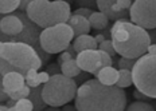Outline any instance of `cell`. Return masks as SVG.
Listing matches in <instances>:
<instances>
[{
	"instance_id": "cell-1",
	"label": "cell",
	"mask_w": 156,
	"mask_h": 111,
	"mask_svg": "<svg viewBox=\"0 0 156 111\" xmlns=\"http://www.w3.org/2000/svg\"><path fill=\"white\" fill-rule=\"evenodd\" d=\"M126 94L119 86H108L98 79H89L78 87L76 110L78 111H124Z\"/></svg>"
},
{
	"instance_id": "cell-2",
	"label": "cell",
	"mask_w": 156,
	"mask_h": 111,
	"mask_svg": "<svg viewBox=\"0 0 156 111\" xmlns=\"http://www.w3.org/2000/svg\"><path fill=\"white\" fill-rule=\"evenodd\" d=\"M110 38L117 54L131 59H139L147 54L151 44V35L147 30L124 18L116 20L112 25Z\"/></svg>"
},
{
	"instance_id": "cell-3",
	"label": "cell",
	"mask_w": 156,
	"mask_h": 111,
	"mask_svg": "<svg viewBox=\"0 0 156 111\" xmlns=\"http://www.w3.org/2000/svg\"><path fill=\"white\" fill-rule=\"evenodd\" d=\"M0 58L2 76L8 71H19L26 75L30 70H39L43 63L37 50L26 42H2Z\"/></svg>"
},
{
	"instance_id": "cell-4",
	"label": "cell",
	"mask_w": 156,
	"mask_h": 111,
	"mask_svg": "<svg viewBox=\"0 0 156 111\" xmlns=\"http://www.w3.org/2000/svg\"><path fill=\"white\" fill-rule=\"evenodd\" d=\"M26 16L41 28H47L59 23H67L71 9L65 0H32L26 9Z\"/></svg>"
},
{
	"instance_id": "cell-5",
	"label": "cell",
	"mask_w": 156,
	"mask_h": 111,
	"mask_svg": "<svg viewBox=\"0 0 156 111\" xmlns=\"http://www.w3.org/2000/svg\"><path fill=\"white\" fill-rule=\"evenodd\" d=\"M77 82L63 74H53L42 87V99L47 106L61 107L76 99Z\"/></svg>"
},
{
	"instance_id": "cell-6",
	"label": "cell",
	"mask_w": 156,
	"mask_h": 111,
	"mask_svg": "<svg viewBox=\"0 0 156 111\" xmlns=\"http://www.w3.org/2000/svg\"><path fill=\"white\" fill-rule=\"evenodd\" d=\"M74 31L69 23H59V24L51 25L43 28L39 34V45L47 54H61L70 47L73 40Z\"/></svg>"
},
{
	"instance_id": "cell-7",
	"label": "cell",
	"mask_w": 156,
	"mask_h": 111,
	"mask_svg": "<svg viewBox=\"0 0 156 111\" xmlns=\"http://www.w3.org/2000/svg\"><path fill=\"white\" fill-rule=\"evenodd\" d=\"M133 84L145 95L156 99V55H143L132 68Z\"/></svg>"
},
{
	"instance_id": "cell-8",
	"label": "cell",
	"mask_w": 156,
	"mask_h": 111,
	"mask_svg": "<svg viewBox=\"0 0 156 111\" xmlns=\"http://www.w3.org/2000/svg\"><path fill=\"white\" fill-rule=\"evenodd\" d=\"M129 18L145 30L156 28V0H135L129 8Z\"/></svg>"
},
{
	"instance_id": "cell-9",
	"label": "cell",
	"mask_w": 156,
	"mask_h": 111,
	"mask_svg": "<svg viewBox=\"0 0 156 111\" xmlns=\"http://www.w3.org/2000/svg\"><path fill=\"white\" fill-rule=\"evenodd\" d=\"M77 63L83 72H89L96 75L102 68V60L100 50H83L77 54Z\"/></svg>"
},
{
	"instance_id": "cell-10",
	"label": "cell",
	"mask_w": 156,
	"mask_h": 111,
	"mask_svg": "<svg viewBox=\"0 0 156 111\" xmlns=\"http://www.w3.org/2000/svg\"><path fill=\"white\" fill-rule=\"evenodd\" d=\"M24 20L20 15H7L3 16L0 22V30L3 35L18 36L24 31Z\"/></svg>"
},
{
	"instance_id": "cell-11",
	"label": "cell",
	"mask_w": 156,
	"mask_h": 111,
	"mask_svg": "<svg viewBox=\"0 0 156 111\" xmlns=\"http://www.w3.org/2000/svg\"><path fill=\"white\" fill-rule=\"evenodd\" d=\"M26 84V76L19 71H8L2 76V89H4L8 94L20 90Z\"/></svg>"
},
{
	"instance_id": "cell-12",
	"label": "cell",
	"mask_w": 156,
	"mask_h": 111,
	"mask_svg": "<svg viewBox=\"0 0 156 111\" xmlns=\"http://www.w3.org/2000/svg\"><path fill=\"white\" fill-rule=\"evenodd\" d=\"M67 23L71 25L76 36H80V35H83V34H89L90 30H92V25H90L89 19L85 18V16H82V15L73 14L70 16V19Z\"/></svg>"
},
{
	"instance_id": "cell-13",
	"label": "cell",
	"mask_w": 156,
	"mask_h": 111,
	"mask_svg": "<svg viewBox=\"0 0 156 111\" xmlns=\"http://www.w3.org/2000/svg\"><path fill=\"white\" fill-rule=\"evenodd\" d=\"M96 78L98 79L101 83L108 84V86H115L120 78L119 70H116L112 66H105L102 68H100V71L96 74Z\"/></svg>"
},
{
	"instance_id": "cell-14",
	"label": "cell",
	"mask_w": 156,
	"mask_h": 111,
	"mask_svg": "<svg viewBox=\"0 0 156 111\" xmlns=\"http://www.w3.org/2000/svg\"><path fill=\"white\" fill-rule=\"evenodd\" d=\"M97 2V7L101 12H104L106 16L109 18V20H119V19H122L126 15L125 12H116L113 9V5L116 4L117 0H96Z\"/></svg>"
},
{
	"instance_id": "cell-15",
	"label": "cell",
	"mask_w": 156,
	"mask_h": 111,
	"mask_svg": "<svg viewBox=\"0 0 156 111\" xmlns=\"http://www.w3.org/2000/svg\"><path fill=\"white\" fill-rule=\"evenodd\" d=\"M73 48L78 54V52H81L83 50H97V48H98V43H97L96 38L90 36L89 34H83V35H80V36L76 38Z\"/></svg>"
},
{
	"instance_id": "cell-16",
	"label": "cell",
	"mask_w": 156,
	"mask_h": 111,
	"mask_svg": "<svg viewBox=\"0 0 156 111\" xmlns=\"http://www.w3.org/2000/svg\"><path fill=\"white\" fill-rule=\"evenodd\" d=\"M81 68L78 66L77 63V59H69L66 62H63L62 64H61V72L63 75H66V76H70V78H76L78 75L81 74Z\"/></svg>"
},
{
	"instance_id": "cell-17",
	"label": "cell",
	"mask_w": 156,
	"mask_h": 111,
	"mask_svg": "<svg viewBox=\"0 0 156 111\" xmlns=\"http://www.w3.org/2000/svg\"><path fill=\"white\" fill-rule=\"evenodd\" d=\"M89 22H90L92 28H94V30H104V28L108 27L109 18L104 14V12L98 11V12H93V14L90 15Z\"/></svg>"
},
{
	"instance_id": "cell-18",
	"label": "cell",
	"mask_w": 156,
	"mask_h": 111,
	"mask_svg": "<svg viewBox=\"0 0 156 111\" xmlns=\"http://www.w3.org/2000/svg\"><path fill=\"white\" fill-rule=\"evenodd\" d=\"M120 78L117 80L116 86L121 87V89H126V87L132 86L133 84V75H132V70H125V68H120Z\"/></svg>"
},
{
	"instance_id": "cell-19",
	"label": "cell",
	"mask_w": 156,
	"mask_h": 111,
	"mask_svg": "<svg viewBox=\"0 0 156 111\" xmlns=\"http://www.w3.org/2000/svg\"><path fill=\"white\" fill-rule=\"evenodd\" d=\"M19 5H20V0H0V12L3 15L11 14L19 8Z\"/></svg>"
},
{
	"instance_id": "cell-20",
	"label": "cell",
	"mask_w": 156,
	"mask_h": 111,
	"mask_svg": "<svg viewBox=\"0 0 156 111\" xmlns=\"http://www.w3.org/2000/svg\"><path fill=\"white\" fill-rule=\"evenodd\" d=\"M35 109V104L31 99L23 98V99H19L14 103V106L11 107V111H31Z\"/></svg>"
},
{
	"instance_id": "cell-21",
	"label": "cell",
	"mask_w": 156,
	"mask_h": 111,
	"mask_svg": "<svg viewBox=\"0 0 156 111\" xmlns=\"http://www.w3.org/2000/svg\"><path fill=\"white\" fill-rule=\"evenodd\" d=\"M155 107L145 100H137L128 106V111H154Z\"/></svg>"
},
{
	"instance_id": "cell-22",
	"label": "cell",
	"mask_w": 156,
	"mask_h": 111,
	"mask_svg": "<svg viewBox=\"0 0 156 111\" xmlns=\"http://www.w3.org/2000/svg\"><path fill=\"white\" fill-rule=\"evenodd\" d=\"M24 76H26V83H27L31 89H35V87L41 86V82L38 79V70L27 71V74H26Z\"/></svg>"
},
{
	"instance_id": "cell-23",
	"label": "cell",
	"mask_w": 156,
	"mask_h": 111,
	"mask_svg": "<svg viewBox=\"0 0 156 111\" xmlns=\"http://www.w3.org/2000/svg\"><path fill=\"white\" fill-rule=\"evenodd\" d=\"M31 94V87L28 84H26L24 87H22L20 90L14 91V92H9L8 98L9 99H14V100H19V99H23V98H27Z\"/></svg>"
},
{
	"instance_id": "cell-24",
	"label": "cell",
	"mask_w": 156,
	"mask_h": 111,
	"mask_svg": "<svg viewBox=\"0 0 156 111\" xmlns=\"http://www.w3.org/2000/svg\"><path fill=\"white\" fill-rule=\"evenodd\" d=\"M31 100L34 102L35 104V109L37 110H41L44 107V100L42 99V90H39L38 87H35L34 90L31 91Z\"/></svg>"
},
{
	"instance_id": "cell-25",
	"label": "cell",
	"mask_w": 156,
	"mask_h": 111,
	"mask_svg": "<svg viewBox=\"0 0 156 111\" xmlns=\"http://www.w3.org/2000/svg\"><path fill=\"white\" fill-rule=\"evenodd\" d=\"M132 7V0H117L116 4L113 5V9L116 12H125Z\"/></svg>"
},
{
	"instance_id": "cell-26",
	"label": "cell",
	"mask_w": 156,
	"mask_h": 111,
	"mask_svg": "<svg viewBox=\"0 0 156 111\" xmlns=\"http://www.w3.org/2000/svg\"><path fill=\"white\" fill-rule=\"evenodd\" d=\"M98 50H102V51L108 52V54H110L112 56H115V55L117 54L116 50H115V45H113V42L108 40V39H105L102 43L98 44Z\"/></svg>"
},
{
	"instance_id": "cell-27",
	"label": "cell",
	"mask_w": 156,
	"mask_h": 111,
	"mask_svg": "<svg viewBox=\"0 0 156 111\" xmlns=\"http://www.w3.org/2000/svg\"><path fill=\"white\" fill-rule=\"evenodd\" d=\"M136 63V59H131V58H124L121 56L117 62L119 64V68H125V70H132L133 66Z\"/></svg>"
},
{
	"instance_id": "cell-28",
	"label": "cell",
	"mask_w": 156,
	"mask_h": 111,
	"mask_svg": "<svg viewBox=\"0 0 156 111\" xmlns=\"http://www.w3.org/2000/svg\"><path fill=\"white\" fill-rule=\"evenodd\" d=\"M100 55H101V60H102V66H112L113 64V59H112V55L108 54V52L100 50Z\"/></svg>"
},
{
	"instance_id": "cell-29",
	"label": "cell",
	"mask_w": 156,
	"mask_h": 111,
	"mask_svg": "<svg viewBox=\"0 0 156 111\" xmlns=\"http://www.w3.org/2000/svg\"><path fill=\"white\" fill-rule=\"evenodd\" d=\"M73 58H74L73 52L62 51V52H61V55H59V58H58V63H59V66H61L63 62H66V60H69V59H73Z\"/></svg>"
},
{
	"instance_id": "cell-30",
	"label": "cell",
	"mask_w": 156,
	"mask_h": 111,
	"mask_svg": "<svg viewBox=\"0 0 156 111\" xmlns=\"http://www.w3.org/2000/svg\"><path fill=\"white\" fill-rule=\"evenodd\" d=\"M93 12H94V11H92L90 8H87V7H82V8H78V9H76V11H74V14H76V15H82V16H85V18L89 19V18H90V15H92Z\"/></svg>"
},
{
	"instance_id": "cell-31",
	"label": "cell",
	"mask_w": 156,
	"mask_h": 111,
	"mask_svg": "<svg viewBox=\"0 0 156 111\" xmlns=\"http://www.w3.org/2000/svg\"><path fill=\"white\" fill-rule=\"evenodd\" d=\"M133 96H135V99H136V100H145V102L151 99V96L145 95L144 92H141V91H139L137 89H136L135 91H133Z\"/></svg>"
},
{
	"instance_id": "cell-32",
	"label": "cell",
	"mask_w": 156,
	"mask_h": 111,
	"mask_svg": "<svg viewBox=\"0 0 156 111\" xmlns=\"http://www.w3.org/2000/svg\"><path fill=\"white\" fill-rule=\"evenodd\" d=\"M51 78V75H50V72L48 71H42V72H38V79H39V82H41V84L42 83H46V82L48 80Z\"/></svg>"
},
{
	"instance_id": "cell-33",
	"label": "cell",
	"mask_w": 156,
	"mask_h": 111,
	"mask_svg": "<svg viewBox=\"0 0 156 111\" xmlns=\"http://www.w3.org/2000/svg\"><path fill=\"white\" fill-rule=\"evenodd\" d=\"M31 2H32V0H20V5H19V9L26 12V9H27V7L30 5Z\"/></svg>"
},
{
	"instance_id": "cell-34",
	"label": "cell",
	"mask_w": 156,
	"mask_h": 111,
	"mask_svg": "<svg viewBox=\"0 0 156 111\" xmlns=\"http://www.w3.org/2000/svg\"><path fill=\"white\" fill-rule=\"evenodd\" d=\"M148 54L156 55V44H149V47H148Z\"/></svg>"
},
{
	"instance_id": "cell-35",
	"label": "cell",
	"mask_w": 156,
	"mask_h": 111,
	"mask_svg": "<svg viewBox=\"0 0 156 111\" xmlns=\"http://www.w3.org/2000/svg\"><path fill=\"white\" fill-rule=\"evenodd\" d=\"M94 38H96V40H97V43H102V42L104 40H105V36H104V35L102 34H98V35H96V36H94Z\"/></svg>"
},
{
	"instance_id": "cell-36",
	"label": "cell",
	"mask_w": 156,
	"mask_h": 111,
	"mask_svg": "<svg viewBox=\"0 0 156 111\" xmlns=\"http://www.w3.org/2000/svg\"><path fill=\"white\" fill-rule=\"evenodd\" d=\"M47 71L48 72H55V71H57V64H50V66L47 67Z\"/></svg>"
},
{
	"instance_id": "cell-37",
	"label": "cell",
	"mask_w": 156,
	"mask_h": 111,
	"mask_svg": "<svg viewBox=\"0 0 156 111\" xmlns=\"http://www.w3.org/2000/svg\"><path fill=\"white\" fill-rule=\"evenodd\" d=\"M0 111H9V106L7 107V106H4V104H2V106H0Z\"/></svg>"
},
{
	"instance_id": "cell-38",
	"label": "cell",
	"mask_w": 156,
	"mask_h": 111,
	"mask_svg": "<svg viewBox=\"0 0 156 111\" xmlns=\"http://www.w3.org/2000/svg\"><path fill=\"white\" fill-rule=\"evenodd\" d=\"M76 109V106L71 107V106H63V110H74Z\"/></svg>"
}]
</instances>
